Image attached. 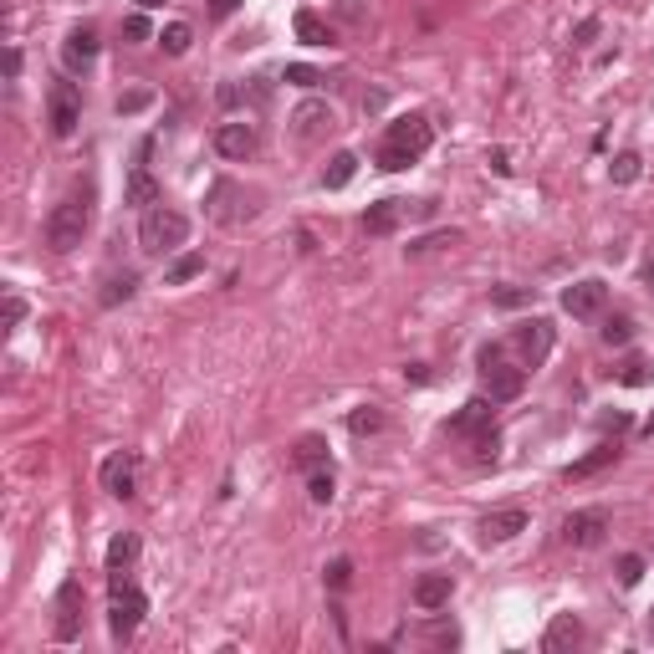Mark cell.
I'll return each mask as SVG.
<instances>
[{"mask_svg": "<svg viewBox=\"0 0 654 654\" xmlns=\"http://www.w3.org/2000/svg\"><path fill=\"white\" fill-rule=\"evenodd\" d=\"M593 36H598V20H583V26H578V46H588Z\"/></svg>", "mask_w": 654, "mask_h": 654, "instance_id": "cell-45", "label": "cell"}, {"mask_svg": "<svg viewBox=\"0 0 654 654\" xmlns=\"http://www.w3.org/2000/svg\"><path fill=\"white\" fill-rule=\"evenodd\" d=\"M450 593H455L450 572H425V578L414 583V603H419L425 613H435V609H445L450 603Z\"/></svg>", "mask_w": 654, "mask_h": 654, "instance_id": "cell-19", "label": "cell"}, {"mask_svg": "<svg viewBox=\"0 0 654 654\" xmlns=\"http://www.w3.org/2000/svg\"><path fill=\"white\" fill-rule=\"evenodd\" d=\"M650 634H654V613H650Z\"/></svg>", "mask_w": 654, "mask_h": 654, "instance_id": "cell-51", "label": "cell"}, {"mask_svg": "<svg viewBox=\"0 0 654 654\" xmlns=\"http://www.w3.org/2000/svg\"><path fill=\"white\" fill-rule=\"evenodd\" d=\"M639 169H644V159H639V154H618V159L609 164V179L613 184H634V179H639Z\"/></svg>", "mask_w": 654, "mask_h": 654, "instance_id": "cell-32", "label": "cell"}, {"mask_svg": "<svg viewBox=\"0 0 654 654\" xmlns=\"http://www.w3.org/2000/svg\"><path fill=\"white\" fill-rule=\"evenodd\" d=\"M353 174H358V154H332V164L323 169V184L327 189H343V184H353Z\"/></svg>", "mask_w": 654, "mask_h": 654, "instance_id": "cell-26", "label": "cell"}, {"mask_svg": "<svg viewBox=\"0 0 654 654\" xmlns=\"http://www.w3.org/2000/svg\"><path fill=\"white\" fill-rule=\"evenodd\" d=\"M639 578H644V557H634V552H624V557H618V583H624V588H634Z\"/></svg>", "mask_w": 654, "mask_h": 654, "instance_id": "cell-35", "label": "cell"}, {"mask_svg": "<svg viewBox=\"0 0 654 654\" xmlns=\"http://www.w3.org/2000/svg\"><path fill=\"white\" fill-rule=\"evenodd\" d=\"M98 481L108 496H118V501H128L133 496V486H139V460H133V450H113L108 460H102Z\"/></svg>", "mask_w": 654, "mask_h": 654, "instance_id": "cell-6", "label": "cell"}, {"mask_svg": "<svg viewBox=\"0 0 654 654\" xmlns=\"http://www.w3.org/2000/svg\"><path fill=\"white\" fill-rule=\"evenodd\" d=\"M215 154L230 159V164H245L251 154H256V128H251L245 118L220 123V128H215Z\"/></svg>", "mask_w": 654, "mask_h": 654, "instance_id": "cell-10", "label": "cell"}, {"mask_svg": "<svg viewBox=\"0 0 654 654\" xmlns=\"http://www.w3.org/2000/svg\"><path fill=\"white\" fill-rule=\"evenodd\" d=\"M195 276H204L200 251H184V256H174V261L164 266V286H184V282H195Z\"/></svg>", "mask_w": 654, "mask_h": 654, "instance_id": "cell-23", "label": "cell"}, {"mask_svg": "<svg viewBox=\"0 0 654 654\" xmlns=\"http://www.w3.org/2000/svg\"><path fill=\"white\" fill-rule=\"evenodd\" d=\"M46 123H52V139H72L82 123V92L77 82H52L46 92Z\"/></svg>", "mask_w": 654, "mask_h": 654, "instance_id": "cell-5", "label": "cell"}, {"mask_svg": "<svg viewBox=\"0 0 654 654\" xmlns=\"http://www.w3.org/2000/svg\"><path fill=\"white\" fill-rule=\"evenodd\" d=\"M613 460H618V445H613V440H603V445H593L588 455H578L562 475H568V481H588V475H598V470H609Z\"/></svg>", "mask_w": 654, "mask_h": 654, "instance_id": "cell-20", "label": "cell"}, {"mask_svg": "<svg viewBox=\"0 0 654 654\" xmlns=\"http://www.w3.org/2000/svg\"><path fill=\"white\" fill-rule=\"evenodd\" d=\"M516 531H527V511L522 506H506V511L481 516V542H511Z\"/></svg>", "mask_w": 654, "mask_h": 654, "instance_id": "cell-16", "label": "cell"}, {"mask_svg": "<svg viewBox=\"0 0 654 654\" xmlns=\"http://www.w3.org/2000/svg\"><path fill=\"white\" fill-rule=\"evenodd\" d=\"M490 302H496V307H527L531 291H522V286H496V291H490Z\"/></svg>", "mask_w": 654, "mask_h": 654, "instance_id": "cell-39", "label": "cell"}, {"mask_svg": "<svg viewBox=\"0 0 654 654\" xmlns=\"http://www.w3.org/2000/svg\"><path fill=\"white\" fill-rule=\"evenodd\" d=\"M613 379H618L624 388H644L654 379V368H650V358H644V353H629L624 363L613 368Z\"/></svg>", "mask_w": 654, "mask_h": 654, "instance_id": "cell-24", "label": "cell"}, {"mask_svg": "<svg viewBox=\"0 0 654 654\" xmlns=\"http://www.w3.org/2000/svg\"><path fill=\"white\" fill-rule=\"evenodd\" d=\"M347 429H353L358 440H368V435H379V429H384V409H379V404H358L353 414H347Z\"/></svg>", "mask_w": 654, "mask_h": 654, "instance_id": "cell-28", "label": "cell"}, {"mask_svg": "<svg viewBox=\"0 0 654 654\" xmlns=\"http://www.w3.org/2000/svg\"><path fill=\"white\" fill-rule=\"evenodd\" d=\"M332 470H307V496H312V501H317V506H327V501H332Z\"/></svg>", "mask_w": 654, "mask_h": 654, "instance_id": "cell-31", "label": "cell"}, {"mask_svg": "<svg viewBox=\"0 0 654 654\" xmlns=\"http://www.w3.org/2000/svg\"><path fill=\"white\" fill-rule=\"evenodd\" d=\"M481 379H486V399H490V404H506V399H516V394L527 388V368H506L501 358H496V363L481 368Z\"/></svg>", "mask_w": 654, "mask_h": 654, "instance_id": "cell-12", "label": "cell"}, {"mask_svg": "<svg viewBox=\"0 0 654 654\" xmlns=\"http://www.w3.org/2000/svg\"><path fill=\"white\" fill-rule=\"evenodd\" d=\"M235 5H241V0H210V11H215V16H235Z\"/></svg>", "mask_w": 654, "mask_h": 654, "instance_id": "cell-46", "label": "cell"}, {"mask_svg": "<svg viewBox=\"0 0 654 654\" xmlns=\"http://www.w3.org/2000/svg\"><path fill=\"white\" fill-rule=\"evenodd\" d=\"M189 41H195V31H189L184 20H174V26H164V31H159V46L169 52V57H184V52H189Z\"/></svg>", "mask_w": 654, "mask_h": 654, "instance_id": "cell-30", "label": "cell"}, {"mask_svg": "<svg viewBox=\"0 0 654 654\" xmlns=\"http://www.w3.org/2000/svg\"><path fill=\"white\" fill-rule=\"evenodd\" d=\"M323 578H327V588H347V583H353V562H347V557H332Z\"/></svg>", "mask_w": 654, "mask_h": 654, "instance_id": "cell-36", "label": "cell"}, {"mask_svg": "<svg viewBox=\"0 0 654 654\" xmlns=\"http://www.w3.org/2000/svg\"><path fill=\"white\" fill-rule=\"evenodd\" d=\"M184 241H189V220H184L174 204H154V210H143V220H139L143 256H169V251H179Z\"/></svg>", "mask_w": 654, "mask_h": 654, "instance_id": "cell-3", "label": "cell"}, {"mask_svg": "<svg viewBox=\"0 0 654 654\" xmlns=\"http://www.w3.org/2000/svg\"><path fill=\"white\" fill-rule=\"evenodd\" d=\"M87 225H92V189H72V195L46 215V245L67 256V251H77L82 245Z\"/></svg>", "mask_w": 654, "mask_h": 654, "instance_id": "cell-2", "label": "cell"}, {"mask_svg": "<svg viewBox=\"0 0 654 654\" xmlns=\"http://www.w3.org/2000/svg\"><path fill=\"white\" fill-rule=\"evenodd\" d=\"M143 11H159V5H169V0H139Z\"/></svg>", "mask_w": 654, "mask_h": 654, "instance_id": "cell-49", "label": "cell"}, {"mask_svg": "<svg viewBox=\"0 0 654 654\" xmlns=\"http://www.w3.org/2000/svg\"><path fill=\"white\" fill-rule=\"evenodd\" d=\"M297 466L302 470H323L327 466V440L323 435H302V440H297Z\"/></svg>", "mask_w": 654, "mask_h": 654, "instance_id": "cell-29", "label": "cell"}, {"mask_svg": "<svg viewBox=\"0 0 654 654\" xmlns=\"http://www.w3.org/2000/svg\"><path fill=\"white\" fill-rule=\"evenodd\" d=\"M286 82H297V87L312 92V87H323V72H312V67H302V61H291V67H286Z\"/></svg>", "mask_w": 654, "mask_h": 654, "instance_id": "cell-38", "label": "cell"}, {"mask_svg": "<svg viewBox=\"0 0 654 654\" xmlns=\"http://www.w3.org/2000/svg\"><path fill=\"white\" fill-rule=\"evenodd\" d=\"M133 291H139V276H133V271H118V276H108V286L98 291V302L102 307H123Z\"/></svg>", "mask_w": 654, "mask_h": 654, "instance_id": "cell-25", "label": "cell"}, {"mask_svg": "<svg viewBox=\"0 0 654 654\" xmlns=\"http://www.w3.org/2000/svg\"><path fill=\"white\" fill-rule=\"evenodd\" d=\"M490 169H496V174H511V164H506V148H496V154H490Z\"/></svg>", "mask_w": 654, "mask_h": 654, "instance_id": "cell-47", "label": "cell"}, {"mask_svg": "<svg viewBox=\"0 0 654 654\" xmlns=\"http://www.w3.org/2000/svg\"><path fill=\"white\" fill-rule=\"evenodd\" d=\"M20 317H26V302L11 291V297H5V327H20Z\"/></svg>", "mask_w": 654, "mask_h": 654, "instance_id": "cell-43", "label": "cell"}, {"mask_svg": "<svg viewBox=\"0 0 654 654\" xmlns=\"http://www.w3.org/2000/svg\"><path fill=\"white\" fill-rule=\"evenodd\" d=\"M215 102H220V108H241L245 92L235 87V82H220V87H215Z\"/></svg>", "mask_w": 654, "mask_h": 654, "instance_id": "cell-42", "label": "cell"}, {"mask_svg": "<svg viewBox=\"0 0 654 654\" xmlns=\"http://www.w3.org/2000/svg\"><path fill=\"white\" fill-rule=\"evenodd\" d=\"M291 26H297V41H307V46H327V41H332V31L323 26V16H317V11H297V20H291Z\"/></svg>", "mask_w": 654, "mask_h": 654, "instance_id": "cell-27", "label": "cell"}, {"mask_svg": "<svg viewBox=\"0 0 654 654\" xmlns=\"http://www.w3.org/2000/svg\"><path fill=\"white\" fill-rule=\"evenodd\" d=\"M52 634H57L61 644L82 639V583L77 578H67L57 588V624H52Z\"/></svg>", "mask_w": 654, "mask_h": 654, "instance_id": "cell-8", "label": "cell"}, {"mask_svg": "<svg viewBox=\"0 0 654 654\" xmlns=\"http://www.w3.org/2000/svg\"><path fill=\"white\" fill-rule=\"evenodd\" d=\"M143 613H148V598H143L133 583L113 578V598H108V629H113V639H133V629L143 624Z\"/></svg>", "mask_w": 654, "mask_h": 654, "instance_id": "cell-4", "label": "cell"}, {"mask_svg": "<svg viewBox=\"0 0 654 654\" xmlns=\"http://www.w3.org/2000/svg\"><path fill=\"white\" fill-rule=\"evenodd\" d=\"M588 634H583V618L578 613H557L547 624V634H542V650L547 654H568V650H578Z\"/></svg>", "mask_w": 654, "mask_h": 654, "instance_id": "cell-14", "label": "cell"}, {"mask_svg": "<svg viewBox=\"0 0 654 654\" xmlns=\"http://www.w3.org/2000/svg\"><path fill=\"white\" fill-rule=\"evenodd\" d=\"M133 562H139V531H118L108 542V578H123Z\"/></svg>", "mask_w": 654, "mask_h": 654, "instance_id": "cell-21", "label": "cell"}, {"mask_svg": "<svg viewBox=\"0 0 654 654\" xmlns=\"http://www.w3.org/2000/svg\"><path fill=\"white\" fill-rule=\"evenodd\" d=\"M634 338V317H624V312H618V317H609V323H603V343L609 347H624Z\"/></svg>", "mask_w": 654, "mask_h": 654, "instance_id": "cell-33", "label": "cell"}, {"mask_svg": "<svg viewBox=\"0 0 654 654\" xmlns=\"http://www.w3.org/2000/svg\"><path fill=\"white\" fill-rule=\"evenodd\" d=\"M603 307H609V286L603 282H572L568 291H562V312H568V317H598V312H603Z\"/></svg>", "mask_w": 654, "mask_h": 654, "instance_id": "cell-11", "label": "cell"}, {"mask_svg": "<svg viewBox=\"0 0 654 654\" xmlns=\"http://www.w3.org/2000/svg\"><path fill=\"white\" fill-rule=\"evenodd\" d=\"M98 26H72L67 31V46H61V61L72 67V72H87L92 61H98Z\"/></svg>", "mask_w": 654, "mask_h": 654, "instance_id": "cell-13", "label": "cell"}, {"mask_svg": "<svg viewBox=\"0 0 654 654\" xmlns=\"http://www.w3.org/2000/svg\"><path fill=\"white\" fill-rule=\"evenodd\" d=\"M639 435H644V440H654V414L644 419V429H639Z\"/></svg>", "mask_w": 654, "mask_h": 654, "instance_id": "cell-48", "label": "cell"}, {"mask_svg": "<svg viewBox=\"0 0 654 654\" xmlns=\"http://www.w3.org/2000/svg\"><path fill=\"white\" fill-rule=\"evenodd\" d=\"M511 347L522 353V368L547 363V353H552V323H547V317H531V323H522L516 332H511Z\"/></svg>", "mask_w": 654, "mask_h": 654, "instance_id": "cell-7", "label": "cell"}, {"mask_svg": "<svg viewBox=\"0 0 654 654\" xmlns=\"http://www.w3.org/2000/svg\"><path fill=\"white\" fill-rule=\"evenodd\" d=\"M5 77H11V82L20 77V46H11V52H5Z\"/></svg>", "mask_w": 654, "mask_h": 654, "instance_id": "cell-44", "label": "cell"}, {"mask_svg": "<svg viewBox=\"0 0 654 654\" xmlns=\"http://www.w3.org/2000/svg\"><path fill=\"white\" fill-rule=\"evenodd\" d=\"M429 143H435V128H429L425 113H409V118H394L384 133V148H379V169H388V174H399V169H409V164L425 154Z\"/></svg>", "mask_w": 654, "mask_h": 654, "instance_id": "cell-1", "label": "cell"}, {"mask_svg": "<svg viewBox=\"0 0 654 654\" xmlns=\"http://www.w3.org/2000/svg\"><path fill=\"white\" fill-rule=\"evenodd\" d=\"M123 36H128V41H148V36H154V26H148V16H143V11H133V16L123 20Z\"/></svg>", "mask_w": 654, "mask_h": 654, "instance_id": "cell-40", "label": "cell"}, {"mask_svg": "<svg viewBox=\"0 0 654 654\" xmlns=\"http://www.w3.org/2000/svg\"><path fill=\"white\" fill-rule=\"evenodd\" d=\"M128 204H133V210H154V204H164V189H159V179H154L148 169H133V174H128Z\"/></svg>", "mask_w": 654, "mask_h": 654, "instance_id": "cell-22", "label": "cell"}, {"mask_svg": "<svg viewBox=\"0 0 654 654\" xmlns=\"http://www.w3.org/2000/svg\"><path fill=\"white\" fill-rule=\"evenodd\" d=\"M455 241H460L455 230H440V235H425V241H409L404 256H425V251H435V245H455Z\"/></svg>", "mask_w": 654, "mask_h": 654, "instance_id": "cell-34", "label": "cell"}, {"mask_svg": "<svg viewBox=\"0 0 654 654\" xmlns=\"http://www.w3.org/2000/svg\"><path fill=\"white\" fill-rule=\"evenodd\" d=\"M148 102H154V92H148V87H139V92H123V98H118V113H123V118H133V113H143Z\"/></svg>", "mask_w": 654, "mask_h": 654, "instance_id": "cell-37", "label": "cell"}, {"mask_svg": "<svg viewBox=\"0 0 654 654\" xmlns=\"http://www.w3.org/2000/svg\"><path fill=\"white\" fill-rule=\"evenodd\" d=\"M450 435H481V429H490V399L481 394V399H466V404L450 414Z\"/></svg>", "mask_w": 654, "mask_h": 654, "instance_id": "cell-18", "label": "cell"}, {"mask_svg": "<svg viewBox=\"0 0 654 654\" xmlns=\"http://www.w3.org/2000/svg\"><path fill=\"white\" fill-rule=\"evenodd\" d=\"M603 531H609V511H598V506L562 516V542H568V547H598Z\"/></svg>", "mask_w": 654, "mask_h": 654, "instance_id": "cell-9", "label": "cell"}, {"mask_svg": "<svg viewBox=\"0 0 654 654\" xmlns=\"http://www.w3.org/2000/svg\"><path fill=\"white\" fill-rule=\"evenodd\" d=\"M496 445H501L496 429H481V435H475V460H496Z\"/></svg>", "mask_w": 654, "mask_h": 654, "instance_id": "cell-41", "label": "cell"}, {"mask_svg": "<svg viewBox=\"0 0 654 654\" xmlns=\"http://www.w3.org/2000/svg\"><path fill=\"white\" fill-rule=\"evenodd\" d=\"M644 286H654V261H650V266H644Z\"/></svg>", "mask_w": 654, "mask_h": 654, "instance_id": "cell-50", "label": "cell"}, {"mask_svg": "<svg viewBox=\"0 0 654 654\" xmlns=\"http://www.w3.org/2000/svg\"><path fill=\"white\" fill-rule=\"evenodd\" d=\"M404 215H409V200H379V204H368L363 230L368 235H394L404 225Z\"/></svg>", "mask_w": 654, "mask_h": 654, "instance_id": "cell-17", "label": "cell"}, {"mask_svg": "<svg viewBox=\"0 0 654 654\" xmlns=\"http://www.w3.org/2000/svg\"><path fill=\"white\" fill-rule=\"evenodd\" d=\"M327 128H332V108H327V102H317V98H307L302 108L291 113V133H297L302 143H312L317 133H327Z\"/></svg>", "mask_w": 654, "mask_h": 654, "instance_id": "cell-15", "label": "cell"}]
</instances>
